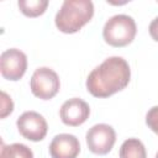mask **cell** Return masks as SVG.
<instances>
[{
    "label": "cell",
    "mask_w": 158,
    "mask_h": 158,
    "mask_svg": "<svg viewBox=\"0 0 158 158\" xmlns=\"http://www.w3.org/2000/svg\"><path fill=\"white\" fill-rule=\"evenodd\" d=\"M131 79V69L122 57H110L90 72L86 89L95 98H109L125 89Z\"/></svg>",
    "instance_id": "6da1fadb"
},
{
    "label": "cell",
    "mask_w": 158,
    "mask_h": 158,
    "mask_svg": "<svg viewBox=\"0 0 158 158\" xmlns=\"http://www.w3.org/2000/svg\"><path fill=\"white\" fill-rule=\"evenodd\" d=\"M94 15L90 0H65L58 10L54 22L63 33H75L85 26Z\"/></svg>",
    "instance_id": "7a4b0ae2"
},
{
    "label": "cell",
    "mask_w": 158,
    "mask_h": 158,
    "mask_svg": "<svg viewBox=\"0 0 158 158\" xmlns=\"http://www.w3.org/2000/svg\"><path fill=\"white\" fill-rule=\"evenodd\" d=\"M137 26L135 20L128 15H115L110 17L102 30L104 40L112 47H125L130 44L136 36Z\"/></svg>",
    "instance_id": "3957f363"
},
{
    "label": "cell",
    "mask_w": 158,
    "mask_h": 158,
    "mask_svg": "<svg viewBox=\"0 0 158 158\" xmlns=\"http://www.w3.org/2000/svg\"><path fill=\"white\" fill-rule=\"evenodd\" d=\"M30 88L36 98L41 100H49L59 91V77L53 69L48 67L37 68L31 77Z\"/></svg>",
    "instance_id": "277c9868"
},
{
    "label": "cell",
    "mask_w": 158,
    "mask_h": 158,
    "mask_svg": "<svg viewBox=\"0 0 158 158\" xmlns=\"http://www.w3.org/2000/svg\"><path fill=\"white\" fill-rule=\"evenodd\" d=\"M116 142L115 130L106 123L94 125L86 132V144L94 154H107Z\"/></svg>",
    "instance_id": "5b68a950"
},
{
    "label": "cell",
    "mask_w": 158,
    "mask_h": 158,
    "mask_svg": "<svg viewBox=\"0 0 158 158\" xmlns=\"http://www.w3.org/2000/svg\"><path fill=\"white\" fill-rule=\"evenodd\" d=\"M26 69H27V57L22 51L17 48H10L1 53L0 72L5 79L11 81H17L23 77Z\"/></svg>",
    "instance_id": "8992f818"
},
{
    "label": "cell",
    "mask_w": 158,
    "mask_h": 158,
    "mask_svg": "<svg viewBox=\"0 0 158 158\" xmlns=\"http://www.w3.org/2000/svg\"><path fill=\"white\" fill-rule=\"evenodd\" d=\"M17 130L20 135L32 142L42 141L47 135V121L42 115L36 111L23 112L16 121Z\"/></svg>",
    "instance_id": "52a82bcc"
},
{
    "label": "cell",
    "mask_w": 158,
    "mask_h": 158,
    "mask_svg": "<svg viewBox=\"0 0 158 158\" xmlns=\"http://www.w3.org/2000/svg\"><path fill=\"white\" fill-rule=\"evenodd\" d=\"M90 115V107L89 105L79 99V98H73L63 102L60 110H59V116L60 120L64 125L77 127L83 125Z\"/></svg>",
    "instance_id": "ba28073f"
},
{
    "label": "cell",
    "mask_w": 158,
    "mask_h": 158,
    "mask_svg": "<svg viewBox=\"0 0 158 158\" xmlns=\"http://www.w3.org/2000/svg\"><path fill=\"white\" fill-rule=\"evenodd\" d=\"M80 152L79 139L74 135L59 133L53 137L49 144L52 158H77Z\"/></svg>",
    "instance_id": "9c48e42d"
},
{
    "label": "cell",
    "mask_w": 158,
    "mask_h": 158,
    "mask_svg": "<svg viewBox=\"0 0 158 158\" xmlns=\"http://www.w3.org/2000/svg\"><path fill=\"white\" fill-rule=\"evenodd\" d=\"M120 158H147L144 144L138 138L126 139L121 144Z\"/></svg>",
    "instance_id": "30bf717a"
},
{
    "label": "cell",
    "mask_w": 158,
    "mask_h": 158,
    "mask_svg": "<svg viewBox=\"0 0 158 158\" xmlns=\"http://www.w3.org/2000/svg\"><path fill=\"white\" fill-rule=\"evenodd\" d=\"M17 6L25 16L37 17L46 11L48 6V1L47 0H19Z\"/></svg>",
    "instance_id": "8fae6325"
},
{
    "label": "cell",
    "mask_w": 158,
    "mask_h": 158,
    "mask_svg": "<svg viewBox=\"0 0 158 158\" xmlns=\"http://www.w3.org/2000/svg\"><path fill=\"white\" fill-rule=\"evenodd\" d=\"M0 158H33V152L22 143L2 144Z\"/></svg>",
    "instance_id": "7c38bea8"
},
{
    "label": "cell",
    "mask_w": 158,
    "mask_h": 158,
    "mask_svg": "<svg viewBox=\"0 0 158 158\" xmlns=\"http://www.w3.org/2000/svg\"><path fill=\"white\" fill-rule=\"evenodd\" d=\"M146 123L156 135H158V105L148 110L146 115Z\"/></svg>",
    "instance_id": "4fadbf2b"
},
{
    "label": "cell",
    "mask_w": 158,
    "mask_h": 158,
    "mask_svg": "<svg viewBox=\"0 0 158 158\" xmlns=\"http://www.w3.org/2000/svg\"><path fill=\"white\" fill-rule=\"evenodd\" d=\"M0 110H1V114H0L1 118H5L14 110V102L5 91H1V109Z\"/></svg>",
    "instance_id": "5bb4252c"
},
{
    "label": "cell",
    "mask_w": 158,
    "mask_h": 158,
    "mask_svg": "<svg viewBox=\"0 0 158 158\" xmlns=\"http://www.w3.org/2000/svg\"><path fill=\"white\" fill-rule=\"evenodd\" d=\"M149 35H151V37L156 41V42H158V16L154 19V20H152V22L149 23Z\"/></svg>",
    "instance_id": "9a60e30c"
},
{
    "label": "cell",
    "mask_w": 158,
    "mask_h": 158,
    "mask_svg": "<svg viewBox=\"0 0 158 158\" xmlns=\"http://www.w3.org/2000/svg\"><path fill=\"white\" fill-rule=\"evenodd\" d=\"M156 158H158V152H157V154H156Z\"/></svg>",
    "instance_id": "2e32d148"
}]
</instances>
